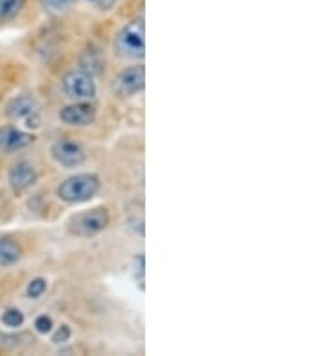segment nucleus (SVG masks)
Instances as JSON below:
<instances>
[{
  "mask_svg": "<svg viewBox=\"0 0 323 356\" xmlns=\"http://www.w3.org/2000/svg\"><path fill=\"white\" fill-rule=\"evenodd\" d=\"M35 143V135L18 127L0 128V155H13L29 148Z\"/></svg>",
  "mask_w": 323,
  "mask_h": 356,
  "instance_id": "9d476101",
  "label": "nucleus"
},
{
  "mask_svg": "<svg viewBox=\"0 0 323 356\" xmlns=\"http://www.w3.org/2000/svg\"><path fill=\"white\" fill-rule=\"evenodd\" d=\"M70 337H72V330H70L69 324H63L56 330V333L52 334V342L54 343H65L69 342Z\"/></svg>",
  "mask_w": 323,
  "mask_h": 356,
  "instance_id": "a211bd4d",
  "label": "nucleus"
},
{
  "mask_svg": "<svg viewBox=\"0 0 323 356\" xmlns=\"http://www.w3.org/2000/svg\"><path fill=\"white\" fill-rule=\"evenodd\" d=\"M42 8L51 15H61L70 8L74 0H40Z\"/></svg>",
  "mask_w": 323,
  "mask_h": 356,
  "instance_id": "dca6fc26",
  "label": "nucleus"
},
{
  "mask_svg": "<svg viewBox=\"0 0 323 356\" xmlns=\"http://www.w3.org/2000/svg\"><path fill=\"white\" fill-rule=\"evenodd\" d=\"M94 2L99 11H110V9L115 8L119 0H94Z\"/></svg>",
  "mask_w": 323,
  "mask_h": 356,
  "instance_id": "6ab92c4d",
  "label": "nucleus"
},
{
  "mask_svg": "<svg viewBox=\"0 0 323 356\" xmlns=\"http://www.w3.org/2000/svg\"><path fill=\"white\" fill-rule=\"evenodd\" d=\"M22 259V247L9 238H0V268H9Z\"/></svg>",
  "mask_w": 323,
  "mask_h": 356,
  "instance_id": "9b49d317",
  "label": "nucleus"
},
{
  "mask_svg": "<svg viewBox=\"0 0 323 356\" xmlns=\"http://www.w3.org/2000/svg\"><path fill=\"white\" fill-rule=\"evenodd\" d=\"M113 52L128 60H142L146 54V26L144 18H137L121 27L113 38Z\"/></svg>",
  "mask_w": 323,
  "mask_h": 356,
  "instance_id": "f03ea898",
  "label": "nucleus"
},
{
  "mask_svg": "<svg viewBox=\"0 0 323 356\" xmlns=\"http://www.w3.org/2000/svg\"><path fill=\"white\" fill-rule=\"evenodd\" d=\"M131 274H133V279L135 282H137L138 290L144 291V275H146V257H144V254H138V256L133 257Z\"/></svg>",
  "mask_w": 323,
  "mask_h": 356,
  "instance_id": "4468645a",
  "label": "nucleus"
},
{
  "mask_svg": "<svg viewBox=\"0 0 323 356\" xmlns=\"http://www.w3.org/2000/svg\"><path fill=\"white\" fill-rule=\"evenodd\" d=\"M110 225V213L106 207H94L86 209L81 213H76L69 218L67 222V229L76 238H94V236L101 234Z\"/></svg>",
  "mask_w": 323,
  "mask_h": 356,
  "instance_id": "7ed1b4c3",
  "label": "nucleus"
},
{
  "mask_svg": "<svg viewBox=\"0 0 323 356\" xmlns=\"http://www.w3.org/2000/svg\"><path fill=\"white\" fill-rule=\"evenodd\" d=\"M6 115L27 131L38 130L42 127V108L33 96H15L6 106Z\"/></svg>",
  "mask_w": 323,
  "mask_h": 356,
  "instance_id": "20e7f679",
  "label": "nucleus"
},
{
  "mask_svg": "<svg viewBox=\"0 0 323 356\" xmlns=\"http://www.w3.org/2000/svg\"><path fill=\"white\" fill-rule=\"evenodd\" d=\"M61 87H63L65 96L72 101H92L97 96V87L86 70H69L61 78Z\"/></svg>",
  "mask_w": 323,
  "mask_h": 356,
  "instance_id": "423d86ee",
  "label": "nucleus"
},
{
  "mask_svg": "<svg viewBox=\"0 0 323 356\" xmlns=\"http://www.w3.org/2000/svg\"><path fill=\"white\" fill-rule=\"evenodd\" d=\"M58 118L67 127L85 128L95 122V119H97V108L92 104V101H72L70 104L60 108Z\"/></svg>",
  "mask_w": 323,
  "mask_h": 356,
  "instance_id": "0eeeda50",
  "label": "nucleus"
},
{
  "mask_svg": "<svg viewBox=\"0 0 323 356\" xmlns=\"http://www.w3.org/2000/svg\"><path fill=\"white\" fill-rule=\"evenodd\" d=\"M146 88V67L142 63L122 69L112 81L113 96L119 99H131Z\"/></svg>",
  "mask_w": 323,
  "mask_h": 356,
  "instance_id": "39448f33",
  "label": "nucleus"
},
{
  "mask_svg": "<svg viewBox=\"0 0 323 356\" xmlns=\"http://www.w3.org/2000/svg\"><path fill=\"white\" fill-rule=\"evenodd\" d=\"M101 189V178L95 173H76L58 186L56 196L63 204L81 205L95 198Z\"/></svg>",
  "mask_w": 323,
  "mask_h": 356,
  "instance_id": "f257e3e1",
  "label": "nucleus"
},
{
  "mask_svg": "<svg viewBox=\"0 0 323 356\" xmlns=\"http://www.w3.org/2000/svg\"><path fill=\"white\" fill-rule=\"evenodd\" d=\"M26 6V0H0V24L11 22Z\"/></svg>",
  "mask_w": 323,
  "mask_h": 356,
  "instance_id": "f8f14e48",
  "label": "nucleus"
},
{
  "mask_svg": "<svg viewBox=\"0 0 323 356\" xmlns=\"http://www.w3.org/2000/svg\"><path fill=\"white\" fill-rule=\"evenodd\" d=\"M51 156L65 170H74L86 161V152L78 140L61 139L51 146Z\"/></svg>",
  "mask_w": 323,
  "mask_h": 356,
  "instance_id": "6e6552de",
  "label": "nucleus"
},
{
  "mask_svg": "<svg viewBox=\"0 0 323 356\" xmlns=\"http://www.w3.org/2000/svg\"><path fill=\"white\" fill-rule=\"evenodd\" d=\"M45 291H47V281L43 277H35L33 281H29V284H27L26 296L29 297V299L36 300L42 299Z\"/></svg>",
  "mask_w": 323,
  "mask_h": 356,
  "instance_id": "2eb2a0df",
  "label": "nucleus"
},
{
  "mask_svg": "<svg viewBox=\"0 0 323 356\" xmlns=\"http://www.w3.org/2000/svg\"><path fill=\"white\" fill-rule=\"evenodd\" d=\"M52 327H54V322H52V318L49 315H40V317H36L35 330L40 334H49L52 331Z\"/></svg>",
  "mask_w": 323,
  "mask_h": 356,
  "instance_id": "f3484780",
  "label": "nucleus"
},
{
  "mask_svg": "<svg viewBox=\"0 0 323 356\" xmlns=\"http://www.w3.org/2000/svg\"><path fill=\"white\" fill-rule=\"evenodd\" d=\"M38 180V171L29 161H18L9 168L8 184L15 195L29 191Z\"/></svg>",
  "mask_w": 323,
  "mask_h": 356,
  "instance_id": "1a4fd4ad",
  "label": "nucleus"
},
{
  "mask_svg": "<svg viewBox=\"0 0 323 356\" xmlns=\"http://www.w3.org/2000/svg\"><path fill=\"white\" fill-rule=\"evenodd\" d=\"M0 321H2V324H4L6 327H9V330H18V327L24 326L26 317H24L22 309L8 308V309H4V313H2Z\"/></svg>",
  "mask_w": 323,
  "mask_h": 356,
  "instance_id": "ddd939ff",
  "label": "nucleus"
}]
</instances>
